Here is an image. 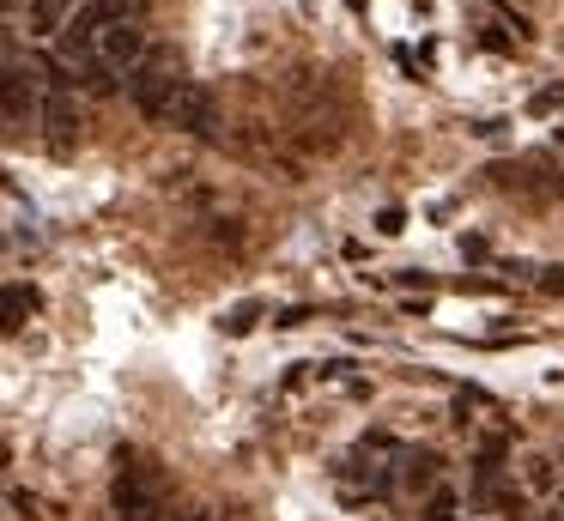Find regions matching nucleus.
<instances>
[{
    "instance_id": "1",
    "label": "nucleus",
    "mask_w": 564,
    "mask_h": 521,
    "mask_svg": "<svg viewBox=\"0 0 564 521\" xmlns=\"http://www.w3.org/2000/svg\"><path fill=\"white\" fill-rule=\"evenodd\" d=\"M98 61L110 73H134L140 61H147V31H140L134 19H116L98 31Z\"/></svg>"
},
{
    "instance_id": "2",
    "label": "nucleus",
    "mask_w": 564,
    "mask_h": 521,
    "mask_svg": "<svg viewBox=\"0 0 564 521\" xmlns=\"http://www.w3.org/2000/svg\"><path fill=\"white\" fill-rule=\"evenodd\" d=\"M164 121H171V128H188V133H207L213 128V91L195 79H176L171 104H164Z\"/></svg>"
},
{
    "instance_id": "3",
    "label": "nucleus",
    "mask_w": 564,
    "mask_h": 521,
    "mask_svg": "<svg viewBox=\"0 0 564 521\" xmlns=\"http://www.w3.org/2000/svg\"><path fill=\"white\" fill-rule=\"evenodd\" d=\"M128 91H134V104L147 109L152 121H164V104H171V91H176V73L159 67V61H140V67L128 73Z\"/></svg>"
},
{
    "instance_id": "4",
    "label": "nucleus",
    "mask_w": 564,
    "mask_h": 521,
    "mask_svg": "<svg viewBox=\"0 0 564 521\" xmlns=\"http://www.w3.org/2000/svg\"><path fill=\"white\" fill-rule=\"evenodd\" d=\"M116 503H122L128 521H159V491H152L140 473H122V479H116Z\"/></svg>"
},
{
    "instance_id": "5",
    "label": "nucleus",
    "mask_w": 564,
    "mask_h": 521,
    "mask_svg": "<svg viewBox=\"0 0 564 521\" xmlns=\"http://www.w3.org/2000/svg\"><path fill=\"white\" fill-rule=\"evenodd\" d=\"M31 310H37V291H25V285H0V327H19Z\"/></svg>"
},
{
    "instance_id": "6",
    "label": "nucleus",
    "mask_w": 564,
    "mask_h": 521,
    "mask_svg": "<svg viewBox=\"0 0 564 521\" xmlns=\"http://www.w3.org/2000/svg\"><path fill=\"white\" fill-rule=\"evenodd\" d=\"M43 121H50V133H55V140H74V133H79V109L67 104L62 91H55L50 104H43Z\"/></svg>"
},
{
    "instance_id": "7",
    "label": "nucleus",
    "mask_w": 564,
    "mask_h": 521,
    "mask_svg": "<svg viewBox=\"0 0 564 521\" xmlns=\"http://www.w3.org/2000/svg\"><path fill=\"white\" fill-rule=\"evenodd\" d=\"M67 7H79V0H31V24H37L43 36L62 31V24H67Z\"/></svg>"
},
{
    "instance_id": "8",
    "label": "nucleus",
    "mask_w": 564,
    "mask_h": 521,
    "mask_svg": "<svg viewBox=\"0 0 564 521\" xmlns=\"http://www.w3.org/2000/svg\"><path fill=\"white\" fill-rule=\"evenodd\" d=\"M377 230H382V237H394V230H406V213H401V206H382V213H377Z\"/></svg>"
},
{
    "instance_id": "9",
    "label": "nucleus",
    "mask_w": 564,
    "mask_h": 521,
    "mask_svg": "<svg viewBox=\"0 0 564 521\" xmlns=\"http://www.w3.org/2000/svg\"><path fill=\"white\" fill-rule=\"evenodd\" d=\"M528 485H534V491H552V460H528Z\"/></svg>"
},
{
    "instance_id": "10",
    "label": "nucleus",
    "mask_w": 564,
    "mask_h": 521,
    "mask_svg": "<svg viewBox=\"0 0 564 521\" xmlns=\"http://www.w3.org/2000/svg\"><path fill=\"white\" fill-rule=\"evenodd\" d=\"M256 303H243V310H231V322H225V327H231V334H249V327H256Z\"/></svg>"
},
{
    "instance_id": "11",
    "label": "nucleus",
    "mask_w": 564,
    "mask_h": 521,
    "mask_svg": "<svg viewBox=\"0 0 564 521\" xmlns=\"http://www.w3.org/2000/svg\"><path fill=\"white\" fill-rule=\"evenodd\" d=\"M564 104V85H546V91L534 97V109H558Z\"/></svg>"
},
{
    "instance_id": "12",
    "label": "nucleus",
    "mask_w": 564,
    "mask_h": 521,
    "mask_svg": "<svg viewBox=\"0 0 564 521\" xmlns=\"http://www.w3.org/2000/svg\"><path fill=\"white\" fill-rule=\"evenodd\" d=\"M546 291H564V273H558V267H552V273H546Z\"/></svg>"
},
{
    "instance_id": "13",
    "label": "nucleus",
    "mask_w": 564,
    "mask_h": 521,
    "mask_svg": "<svg viewBox=\"0 0 564 521\" xmlns=\"http://www.w3.org/2000/svg\"><path fill=\"white\" fill-rule=\"evenodd\" d=\"M13 7H19V0H0V12H13Z\"/></svg>"
},
{
    "instance_id": "14",
    "label": "nucleus",
    "mask_w": 564,
    "mask_h": 521,
    "mask_svg": "<svg viewBox=\"0 0 564 521\" xmlns=\"http://www.w3.org/2000/svg\"><path fill=\"white\" fill-rule=\"evenodd\" d=\"M558 188H564V182H558Z\"/></svg>"
}]
</instances>
